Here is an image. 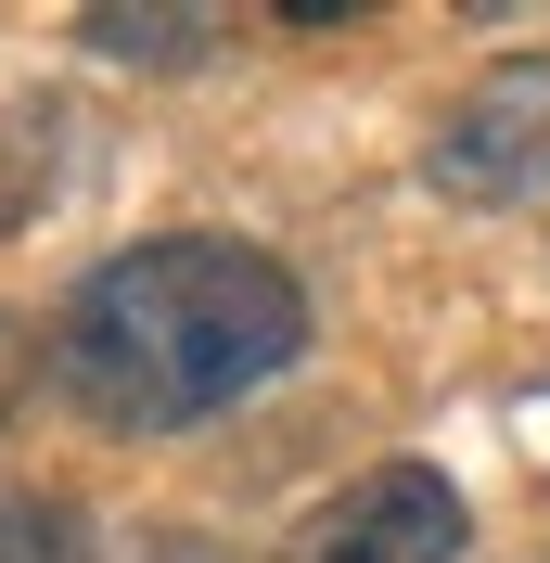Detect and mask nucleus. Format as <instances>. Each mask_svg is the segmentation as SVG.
Instances as JSON below:
<instances>
[{"mask_svg":"<svg viewBox=\"0 0 550 563\" xmlns=\"http://www.w3.org/2000/svg\"><path fill=\"white\" fill-rule=\"evenodd\" d=\"M308 358V282L231 231H154L52 308V385L103 435H179Z\"/></svg>","mask_w":550,"mask_h":563,"instance_id":"obj_1","label":"nucleus"},{"mask_svg":"<svg viewBox=\"0 0 550 563\" xmlns=\"http://www.w3.org/2000/svg\"><path fill=\"white\" fill-rule=\"evenodd\" d=\"M461 538H474V512L436 461H372L282 538V563H461Z\"/></svg>","mask_w":550,"mask_h":563,"instance_id":"obj_3","label":"nucleus"},{"mask_svg":"<svg viewBox=\"0 0 550 563\" xmlns=\"http://www.w3.org/2000/svg\"><path fill=\"white\" fill-rule=\"evenodd\" d=\"M0 563H90V526L65 499H0Z\"/></svg>","mask_w":550,"mask_h":563,"instance_id":"obj_5","label":"nucleus"},{"mask_svg":"<svg viewBox=\"0 0 550 563\" xmlns=\"http://www.w3.org/2000/svg\"><path fill=\"white\" fill-rule=\"evenodd\" d=\"M77 38H90V52H116V65H206L231 26H218V13H116V0H103Z\"/></svg>","mask_w":550,"mask_h":563,"instance_id":"obj_4","label":"nucleus"},{"mask_svg":"<svg viewBox=\"0 0 550 563\" xmlns=\"http://www.w3.org/2000/svg\"><path fill=\"white\" fill-rule=\"evenodd\" d=\"M422 179H436L448 206H550V52L486 65L422 129Z\"/></svg>","mask_w":550,"mask_h":563,"instance_id":"obj_2","label":"nucleus"}]
</instances>
